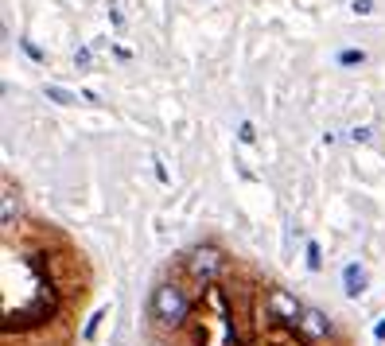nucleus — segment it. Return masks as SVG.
<instances>
[{
  "label": "nucleus",
  "instance_id": "obj_14",
  "mask_svg": "<svg viewBox=\"0 0 385 346\" xmlns=\"http://www.w3.org/2000/svg\"><path fill=\"white\" fill-rule=\"evenodd\" d=\"M105 319V307H101V312H93V319L86 323V331H82V338H93V331H98V323Z\"/></svg>",
  "mask_w": 385,
  "mask_h": 346
},
{
  "label": "nucleus",
  "instance_id": "obj_11",
  "mask_svg": "<svg viewBox=\"0 0 385 346\" xmlns=\"http://www.w3.org/2000/svg\"><path fill=\"white\" fill-rule=\"evenodd\" d=\"M90 62H93V51H90V47H78V51H74V67L78 70H90Z\"/></svg>",
  "mask_w": 385,
  "mask_h": 346
},
{
  "label": "nucleus",
  "instance_id": "obj_16",
  "mask_svg": "<svg viewBox=\"0 0 385 346\" xmlns=\"http://www.w3.org/2000/svg\"><path fill=\"white\" fill-rule=\"evenodd\" d=\"M374 335H377V338H385V319H381V323H377V327H374Z\"/></svg>",
  "mask_w": 385,
  "mask_h": 346
},
{
  "label": "nucleus",
  "instance_id": "obj_9",
  "mask_svg": "<svg viewBox=\"0 0 385 346\" xmlns=\"http://www.w3.org/2000/svg\"><path fill=\"white\" fill-rule=\"evenodd\" d=\"M20 51H24L32 62H47V51H43L39 43H32V39H20Z\"/></svg>",
  "mask_w": 385,
  "mask_h": 346
},
{
  "label": "nucleus",
  "instance_id": "obj_7",
  "mask_svg": "<svg viewBox=\"0 0 385 346\" xmlns=\"http://www.w3.org/2000/svg\"><path fill=\"white\" fill-rule=\"evenodd\" d=\"M339 67H362L366 62V51H358V47H343V51L335 55Z\"/></svg>",
  "mask_w": 385,
  "mask_h": 346
},
{
  "label": "nucleus",
  "instance_id": "obj_1",
  "mask_svg": "<svg viewBox=\"0 0 385 346\" xmlns=\"http://www.w3.org/2000/svg\"><path fill=\"white\" fill-rule=\"evenodd\" d=\"M148 315L156 327H183L187 319H191V300H187V292L179 284H159L156 292H152V304H148Z\"/></svg>",
  "mask_w": 385,
  "mask_h": 346
},
{
  "label": "nucleus",
  "instance_id": "obj_13",
  "mask_svg": "<svg viewBox=\"0 0 385 346\" xmlns=\"http://www.w3.org/2000/svg\"><path fill=\"white\" fill-rule=\"evenodd\" d=\"M351 140H354V144H370V140H374V128H366V125L351 128Z\"/></svg>",
  "mask_w": 385,
  "mask_h": 346
},
{
  "label": "nucleus",
  "instance_id": "obj_3",
  "mask_svg": "<svg viewBox=\"0 0 385 346\" xmlns=\"http://www.w3.org/2000/svg\"><path fill=\"white\" fill-rule=\"evenodd\" d=\"M265 307H268V315H277L280 323H300V319H304V307L296 304L288 292H280V288H268Z\"/></svg>",
  "mask_w": 385,
  "mask_h": 346
},
{
  "label": "nucleus",
  "instance_id": "obj_12",
  "mask_svg": "<svg viewBox=\"0 0 385 346\" xmlns=\"http://www.w3.org/2000/svg\"><path fill=\"white\" fill-rule=\"evenodd\" d=\"M237 140H242V144H253V140H257V128H253V121H242V128H237Z\"/></svg>",
  "mask_w": 385,
  "mask_h": 346
},
{
  "label": "nucleus",
  "instance_id": "obj_8",
  "mask_svg": "<svg viewBox=\"0 0 385 346\" xmlns=\"http://www.w3.org/2000/svg\"><path fill=\"white\" fill-rule=\"evenodd\" d=\"M20 203H16V194H12V187H4V229H12V218H16Z\"/></svg>",
  "mask_w": 385,
  "mask_h": 346
},
{
  "label": "nucleus",
  "instance_id": "obj_2",
  "mask_svg": "<svg viewBox=\"0 0 385 346\" xmlns=\"http://www.w3.org/2000/svg\"><path fill=\"white\" fill-rule=\"evenodd\" d=\"M187 269H191V277L199 280V284H214V280L222 277V269H226V253H222L218 245H199V249H191V257H187Z\"/></svg>",
  "mask_w": 385,
  "mask_h": 346
},
{
  "label": "nucleus",
  "instance_id": "obj_6",
  "mask_svg": "<svg viewBox=\"0 0 385 346\" xmlns=\"http://www.w3.org/2000/svg\"><path fill=\"white\" fill-rule=\"evenodd\" d=\"M43 93H47V102H55V105H78V93H70L67 86L47 82V86H43Z\"/></svg>",
  "mask_w": 385,
  "mask_h": 346
},
{
  "label": "nucleus",
  "instance_id": "obj_5",
  "mask_svg": "<svg viewBox=\"0 0 385 346\" xmlns=\"http://www.w3.org/2000/svg\"><path fill=\"white\" fill-rule=\"evenodd\" d=\"M343 288H346V295H354V300L366 292V269H362L358 261H346V269H343Z\"/></svg>",
  "mask_w": 385,
  "mask_h": 346
},
{
  "label": "nucleus",
  "instance_id": "obj_4",
  "mask_svg": "<svg viewBox=\"0 0 385 346\" xmlns=\"http://www.w3.org/2000/svg\"><path fill=\"white\" fill-rule=\"evenodd\" d=\"M304 335L308 338H327L331 335V319H327L323 312H319V307H304Z\"/></svg>",
  "mask_w": 385,
  "mask_h": 346
},
{
  "label": "nucleus",
  "instance_id": "obj_15",
  "mask_svg": "<svg viewBox=\"0 0 385 346\" xmlns=\"http://www.w3.org/2000/svg\"><path fill=\"white\" fill-rule=\"evenodd\" d=\"M351 12H354V16H370V12H374V0H354Z\"/></svg>",
  "mask_w": 385,
  "mask_h": 346
},
{
  "label": "nucleus",
  "instance_id": "obj_10",
  "mask_svg": "<svg viewBox=\"0 0 385 346\" xmlns=\"http://www.w3.org/2000/svg\"><path fill=\"white\" fill-rule=\"evenodd\" d=\"M319 257H323V253H319V241H308V269L311 272L323 269V261H319Z\"/></svg>",
  "mask_w": 385,
  "mask_h": 346
}]
</instances>
